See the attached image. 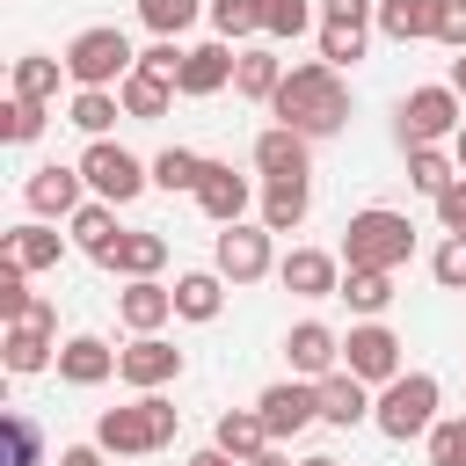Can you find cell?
<instances>
[{
  "mask_svg": "<svg viewBox=\"0 0 466 466\" xmlns=\"http://www.w3.org/2000/svg\"><path fill=\"white\" fill-rule=\"evenodd\" d=\"M269 109H277V124H291L299 138H335V131L350 124V87H342L335 66L306 58V66L284 73V87L269 95Z\"/></svg>",
  "mask_w": 466,
  "mask_h": 466,
  "instance_id": "obj_1",
  "label": "cell"
},
{
  "mask_svg": "<svg viewBox=\"0 0 466 466\" xmlns=\"http://www.w3.org/2000/svg\"><path fill=\"white\" fill-rule=\"evenodd\" d=\"M182 430V408L167 393H138L131 408H102L95 415V444L116 451V459H146V451H167Z\"/></svg>",
  "mask_w": 466,
  "mask_h": 466,
  "instance_id": "obj_2",
  "label": "cell"
},
{
  "mask_svg": "<svg viewBox=\"0 0 466 466\" xmlns=\"http://www.w3.org/2000/svg\"><path fill=\"white\" fill-rule=\"evenodd\" d=\"M415 255V226H408V211H386V204H364V211H350V226H342V269H400Z\"/></svg>",
  "mask_w": 466,
  "mask_h": 466,
  "instance_id": "obj_3",
  "label": "cell"
},
{
  "mask_svg": "<svg viewBox=\"0 0 466 466\" xmlns=\"http://www.w3.org/2000/svg\"><path fill=\"white\" fill-rule=\"evenodd\" d=\"M437 400H444V386H437L430 371H400L393 386H379L371 422H379V437L415 444V437H430V430H437Z\"/></svg>",
  "mask_w": 466,
  "mask_h": 466,
  "instance_id": "obj_4",
  "label": "cell"
},
{
  "mask_svg": "<svg viewBox=\"0 0 466 466\" xmlns=\"http://www.w3.org/2000/svg\"><path fill=\"white\" fill-rule=\"evenodd\" d=\"M131 73H138V51H131V36L116 22H95V29H80L66 44V80L73 87H124Z\"/></svg>",
  "mask_w": 466,
  "mask_h": 466,
  "instance_id": "obj_5",
  "label": "cell"
},
{
  "mask_svg": "<svg viewBox=\"0 0 466 466\" xmlns=\"http://www.w3.org/2000/svg\"><path fill=\"white\" fill-rule=\"evenodd\" d=\"M80 175H87V197H102V204H131L138 189H153V160H138V153H124L116 138H87V153L73 160Z\"/></svg>",
  "mask_w": 466,
  "mask_h": 466,
  "instance_id": "obj_6",
  "label": "cell"
},
{
  "mask_svg": "<svg viewBox=\"0 0 466 466\" xmlns=\"http://www.w3.org/2000/svg\"><path fill=\"white\" fill-rule=\"evenodd\" d=\"M459 124H466V109H459V95H451L444 80H437V87H408L400 109H393L400 153H408V146H444V138H459Z\"/></svg>",
  "mask_w": 466,
  "mask_h": 466,
  "instance_id": "obj_7",
  "label": "cell"
},
{
  "mask_svg": "<svg viewBox=\"0 0 466 466\" xmlns=\"http://www.w3.org/2000/svg\"><path fill=\"white\" fill-rule=\"evenodd\" d=\"M269 240H277V233H269L262 218H255V226H248V218H240V226H218L211 269H218L226 284H262V277L277 269V248H269Z\"/></svg>",
  "mask_w": 466,
  "mask_h": 466,
  "instance_id": "obj_8",
  "label": "cell"
},
{
  "mask_svg": "<svg viewBox=\"0 0 466 466\" xmlns=\"http://www.w3.org/2000/svg\"><path fill=\"white\" fill-rule=\"evenodd\" d=\"M342 371H357L364 386H393L408 364H400V335L386 328V320H357L350 335H342Z\"/></svg>",
  "mask_w": 466,
  "mask_h": 466,
  "instance_id": "obj_9",
  "label": "cell"
},
{
  "mask_svg": "<svg viewBox=\"0 0 466 466\" xmlns=\"http://www.w3.org/2000/svg\"><path fill=\"white\" fill-rule=\"evenodd\" d=\"M116 379L131 393H160L167 379H182V350L167 335H131V350H116Z\"/></svg>",
  "mask_w": 466,
  "mask_h": 466,
  "instance_id": "obj_10",
  "label": "cell"
},
{
  "mask_svg": "<svg viewBox=\"0 0 466 466\" xmlns=\"http://www.w3.org/2000/svg\"><path fill=\"white\" fill-rule=\"evenodd\" d=\"M255 415H262L269 437L284 444V437H299L306 422H320V386H313V379H277V386H262Z\"/></svg>",
  "mask_w": 466,
  "mask_h": 466,
  "instance_id": "obj_11",
  "label": "cell"
},
{
  "mask_svg": "<svg viewBox=\"0 0 466 466\" xmlns=\"http://www.w3.org/2000/svg\"><path fill=\"white\" fill-rule=\"evenodd\" d=\"M22 204H29L36 218H73V211L87 204V175H80V167H58V160H51V167H36V175L22 182Z\"/></svg>",
  "mask_w": 466,
  "mask_h": 466,
  "instance_id": "obj_12",
  "label": "cell"
},
{
  "mask_svg": "<svg viewBox=\"0 0 466 466\" xmlns=\"http://www.w3.org/2000/svg\"><path fill=\"white\" fill-rule=\"evenodd\" d=\"M248 204H255V182H248V175H233L226 160H204L197 211H204L211 226H240V218H248Z\"/></svg>",
  "mask_w": 466,
  "mask_h": 466,
  "instance_id": "obj_13",
  "label": "cell"
},
{
  "mask_svg": "<svg viewBox=\"0 0 466 466\" xmlns=\"http://www.w3.org/2000/svg\"><path fill=\"white\" fill-rule=\"evenodd\" d=\"M277 284H284L291 299H335V291H342V255H328V248H291V255L277 262Z\"/></svg>",
  "mask_w": 466,
  "mask_h": 466,
  "instance_id": "obj_14",
  "label": "cell"
},
{
  "mask_svg": "<svg viewBox=\"0 0 466 466\" xmlns=\"http://www.w3.org/2000/svg\"><path fill=\"white\" fill-rule=\"evenodd\" d=\"M284 357H291V379H328V371H342V335L335 328H320V320H299L291 335H284Z\"/></svg>",
  "mask_w": 466,
  "mask_h": 466,
  "instance_id": "obj_15",
  "label": "cell"
},
{
  "mask_svg": "<svg viewBox=\"0 0 466 466\" xmlns=\"http://www.w3.org/2000/svg\"><path fill=\"white\" fill-rule=\"evenodd\" d=\"M255 175H262V182L313 175V138H299L291 124H269V131H255Z\"/></svg>",
  "mask_w": 466,
  "mask_h": 466,
  "instance_id": "obj_16",
  "label": "cell"
},
{
  "mask_svg": "<svg viewBox=\"0 0 466 466\" xmlns=\"http://www.w3.org/2000/svg\"><path fill=\"white\" fill-rule=\"evenodd\" d=\"M116 320H124L131 335H160V328L175 320V284H160V277L124 284V291H116Z\"/></svg>",
  "mask_w": 466,
  "mask_h": 466,
  "instance_id": "obj_17",
  "label": "cell"
},
{
  "mask_svg": "<svg viewBox=\"0 0 466 466\" xmlns=\"http://www.w3.org/2000/svg\"><path fill=\"white\" fill-rule=\"evenodd\" d=\"M233 58H240V51H233V44H218V36H211V44H189V58H182V80H175V87H182L189 102H204V95L233 87Z\"/></svg>",
  "mask_w": 466,
  "mask_h": 466,
  "instance_id": "obj_18",
  "label": "cell"
},
{
  "mask_svg": "<svg viewBox=\"0 0 466 466\" xmlns=\"http://www.w3.org/2000/svg\"><path fill=\"white\" fill-rule=\"evenodd\" d=\"M58 379L66 386H102V379H116V350L102 335H66L58 342Z\"/></svg>",
  "mask_w": 466,
  "mask_h": 466,
  "instance_id": "obj_19",
  "label": "cell"
},
{
  "mask_svg": "<svg viewBox=\"0 0 466 466\" xmlns=\"http://www.w3.org/2000/svg\"><path fill=\"white\" fill-rule=\"evenodd\" d=\"M320 422H335V430L371 422V386H364L357 371H328V379H320Z\"/></svg>",
  "mask_w": 466,
  "mask_h": 466,
  "instance_id": "obj_20",
  "label": "cell"
},
{
  "mask_svg": "<svg viewBox=\"0 0 466 466\" xmlns=\"http://www.w3.org/2000/svg\"><path fill=\"white\" fill-rule=\"evenodd\" d=\"M306 211H313V182H306V175L262 182V226H269V233H299Z\"/></svg>",
  "mask_w": 466,
  "mask_h": 466,
  "instance_id": "obj_21",
  "label": "cell"
},
{
  "mask_svg": "<svg viewBox=\"0 0 466 466\" xmlns=\"http://www.w3.org/2000/svg\"><path fill=\"white\" fill-rule=\"evenodd\" d=\"M218 313H226V277H218V269H182V277H175V320H197V328H204V320H218Z\"/></svg>",
  "mask_w": 466,
  "mask_h": 466,
  "instance_id": "obj_22",
  "label": "cell"
},
{
  "mask_svg": "<svg viewBox=\"0 0 466 466\" xmlns=\"http://www.w3.org/2000/svg\"><path fill=\"white\" fill-rule=\"evenodd\" d=\"M211 444H218L226 459H240V466H248V459H262L277 437H269V422H262L255 408H226V415H218V430H211Z\"/></svg>",
  "mask_w": 466,
  "mask_h": 466,
  "instance_id": "obj_23",
  "label": "cell"
},
{
  "mask_svg": "<svg viewBox=\"0 0 466 466\" xmlns=\"http://www.w3.org/2000/svg\"><path fill=\"white\" fill-rule=\"evenodd\" d=\"M66 226H73V248H80V255H95V262H109V248L124 240V226H116V204H102V197H87V204H80Z\"/></svg>",
  "mask_w": 466,
  "mask_h": 466,
  "instance_id": "obj_24",
  "label": "cell"
},
{
  "mask_svg": "<svg viewBox=\"0 0 466 466\" xmlns=\"http://www.w3.org/2000/svg\"><path fill=\"white\" fill-rule=\"evenodd\" d=\"M102 269H116L124 284L160 277V269H167V233H124V240L109 248V262H102Z\"/></svg>",
  "mask_w": 466,
  "mask_h": 466,
  "instance_id": "obj_25",
  "label": "cell"
},
{
  "mask_svg": "<svg viewBox=\"0 0 466 466\" xmlns=\"http://www.w3.org/2000/svg\"><path fill=\"white\" fill-rule=\"evenodd\" d=\"M437 7H444V0H379V36H393V44H430V36H437Z\"/></svg>",
  "mask_w": 466,
  "mask_h": 466,
  "instance_id": "obj_26",
  "label": "cell"
},
{
  "mask_svg": "<svg viewBox=\"0 0 466 466\" xmlns=\"http://www.w3.org/2000/svg\"><path fill=\"white\" fill-rule=\"evenodd\" d=\"M284 87V58L269 51V44H248L240 58H233V95H248V102H269Z\"/></svg>",
  "mask_w": 466,
  "mask_h": 466,
  "instance_id": "obj_27",
  "label": "cell"
},
{
  "mask_svg": "<svg viewBox=\"0 0 466 466\" xmlns=\"http://www.w3.org/2000/svg\"><path fill=\"white\" fill-rule=\"evenodd\" d=\"M0 255H7V262H22V269H58V255H66V233H51L44 218H29V226H15V233L0 240Z\"/></svg>",
  "mask_w": 466,
  "mask_h": 466,
  "instance_id": "obj_28",
  "label": "cell"
},
{
  "mask_svg": "<svg viewBox=\"0 0 466 466\" xmlns=\"http://www.w3.org/2000/svg\"><path fill=\"white\" fill-rule=\"evenodd\" d=\"M0 350H7V371H15V379L58 364V335H51V328H29V320H15V328L0 335Z\"/></svg>",
  "mask_w": 466,
  "mask_h": 466,
  "instance_id": "obj_29",
  "label": "cell"
},
{
  "mask_svg": "<svg viewBox=\"0 0 466 466\" xmlns=\"http://www.w3.org/2000/svg\"><path fill=\"white\" fill-rule=\"evenodd\" d=\"M175 95H182V87H175V80H153V73H131V80L116 87V102H124L131 124H160V116L175 109Z\"/></svg>",
  "mask_w": 466,
  "mask_h": 466,
  "instance_id": "obj_30",
  "label": "cell"
},
{
  "mask_svg": "<svg viewBox=\"0 0 466 466\" xmlns=\"http://www.w3.org/2000/svg\"><path fill=\"white\" fill-rule=\"evenodd\" d=\"M124 116V102H116V87H73V102H66V124L73 131H87V138H109V124Z\"/></svg>",
  "mask_w": 466,
  "mask_h": 466,
  "instance_id": "obj_31",
  "label": "cell"
},
{
  "mask_svg": "<svg viewBox=\"0 0 466 466\" xmlns=\"http://www.w3.org/2000/svg\"><path fill=\"white\" fill-rule=\"evenodd\" d=\"M204 15H211V36L233 51H248V36H262V0H204Z\"/></svg>",
  "mask_w": 466,
  "mask_h": 466,
  "instance_id": "obj_32",
  "label": "cell"
},
{
  "mask_svg": "<svg viewBox=\"0 0 466 466\" xmlns=\"http://www.w3.org/2000/svg\"><path fill=\"white\" fill-rule=\"evenodd\" d=\"M58 73H66V58L22 51V58H15V95H22V102H44V109H51V102H58Z\"/></svg>",
  "mask_w": 466,
  "mask_h": 466,
  "instance_id": "obj_33",
  "label": "cell"
},
{
  "mask_svg": "<svg viewBox=\"0 0 466 466\" xmlns=\"http://www.w3.org/2000/svg\"><path fill=\"white\" fill-rule=\"evenodd\" d=\"M408 182H415V189H422V197L437 204V197H444V189L459 182V160H451L444 146H408Z\"/></svg>",
  "mask_w": 466,
  "mask_h": 466,
  "instance_id": "obj_34",
  "label": "cell"
},
{
  "mask_svg": "<svg viewBox=\"0 0 466 466\" xmlns=\"http://www.w3.org/2000/svg\"><path fill=\"white\" fill-rule=\"evenodd\" d=\"M335 299H350V313L379 320V313L393 306V277H386V269H342V291H335Z\"/></svg>",
  "mask_w": 466,
  "mask_h": 466,
  "instance_id": "obj_35",
  "label": "cell"
},
{
  "mask_svg": "<svg viewBox=\"0 0 466 466\" xmlns=\"http://www.w3.org/2000/svg\"><path fill=\"white\" fill-rule=\"evenodd\" d=\"M197 182H204V153H189V146H167V153H153V189H167V197H197Z\"/></svg>",
  "mask_w": 466,
  "mask_h": 466,
  "instance_id": "obj_36",
  "label": "cell"
},
{
  "mask_svg": "<svg viewBox=\"0 0 466 466\" xmlns=\"http://www.w3.org/2000/svg\"><path fill=\"white\" fill-rule=\"evenodd\" d=\"M0 466H44V437H36V422L22 408L0 415Z\"/></svg>",
  "mask_w": 466,
  "mask_h": 466,
  "instance_id": "obj_37",
  "label": "cell"
},
{
  "mask_svg": "<svg viewBox=\"0 0 466 466\" xmlns=\"http://www.w3.org/2000/svg\"><path fill=\"white\" fill-rule=\"evenodd\" d=\"M197 15H204V0H138V22H146L153 36H167V44H175Z\"/></svg>",
  "mask_w": 466,
  "mask_h": 466,
  "instance_id": "obj_38",
  "label": "cell"
},
{
  "mask_svg": "<svg viewBox=\"0 0 466 466\" xmlns=\"http://www.w3.org/2000/svg\"><path fill=\"white\" fill-rule=\"evenodd\" d=\"M0 116H7V124H0V138H7V146H36V138H44V124H51V109H44V102H22V95H7V109H0Z\"/></svg>",
  "mask_w": 466,
  "mask_h": 466,
  "instance_id": "obj_39",
  "label": "cell"
},
{
  "mask_svg": "<svg viewBox=\"0 0 466 466\" xmlns=\"http://www.w3.org/2000/svg\"><path fill=\"white\" fill-rule=\"evenodd\" d=\"M364 44H371V29H342V22H320V66H357L364 58Z\"/></svg>",
  "mask_w": 466,
  "mask_h": 466,
  "instance_id": "obj_40",
  "label": "cell"
},
{
  "mask_svg": "<svg viewBox=\"0 0 466 466\" xmlns=\"http://www.w3.org/2000/svg\"><path fill=\"white\" fill-rule=\"evenodd\" d=\"M29 306H36V291H29V269L0 255V320L15 328V320H29Z\"/></svg>",
  "mask_w": 466,
  "mask_h": 466,
  "instance_id": "obj_41",
  "label": "cell"
},
{
  "mask_svg": "<svg viewBox=\"0 0 466 466\" xmlns=\"http://www.w3.org/2000/svg\"><path fill=\"white\" fill-rule=\"evenodd\" d=\"M306 22H313V7L306 0H262V36H306Z\"/></svg>",
  "mask_w": 466,
  "mask_h": 466,
  "instance_id": "obj_42",
  "label": "cell"
},
{
  "mask_svg": "<svg viewBox=\"0 0 466 466\" xmlns=\"http://www.w3.org/2000/svg\"><path fill=\"white\" fill-rule=\"evenodd\" d=\"M430 466H466V415H451V422H437L430 437Z\"/></svg>",
  "mask_w": 466,
  "mask_h": 466,
  "instance_id": "obj_43",
  "label": "cell"
},
{
  "mask_svg": "<svg viewBox=\"0 0 466 466\" xmlns=\"http://www.w3.org/2000/svg\"><path fill=\"white\" fill-rule=\"evenodd\" d=\"M430 277H437L444 291H466V240H459V233H444V240H437V255H430Z\"/></svg>",
  "mask_w": 466,
  "mask_h": 466,
  "instance_id": "obj_44",
  "label": "cell"
},
{
  "mask_svg": "<svg viewBox=\"0 0 466 466\" xmlns=\"http://www.w3.org/2000/svg\"><path fill=\"white\" fill-rule=\"evenodd\" d=\"M182 44H167V36H153L146 51H138V73H153V80H182Z\"/></svg>",
  "mask_w": 466,
  "mask_h": 466,
  "instance_id": "obj_45",
  "label": "cell"
},
{
  "mask_svg": "<svg viewBox=\"0 0 466 466\" xmlns=\"http://www.w3.org/2000/svg\"><path fill=\"white\" fill-rule=\"evenodd\" d=\"M320 22H342V29H371V22H379V0H320Z\"/></svg>",
  "mask_w": 466,
  "mask_h": 466,
  "instance_id": "obj_46",
  "label": "cell"
},
{
  "mask_svg": "<svg viewBox=\"0 0 466 466\" xmlns=\"http://www.w3.org/2000/svg\"><path fill=\"white\" fill-rule=\"evenodd\" d=\"M437 226H444V233H459V240H466V175H459V182H451V189H444V197H437Z\"/></svg>",
  "mask_w": 466,
  "mask_h": 466,
  "instance_id": "obj_47",
  "label": "cell"
},
{
  "mask_svg": "<svg viewBox=\"0 0 466 466\" xmlns=\"http://www.w3.org/2000/svg\"><path fill=\"white\" fill-rule=\"evenodd\" d=\"M437 44L466 51V0H444V7H437Z\"/></svg>",
  "mask_w": 466,
  "mask_h": 466,
  "instance_id": "obj_48",
  "label": "cell"
},
{
  "mask_svg": "<svg viewBox=\"0 0 466 466\" xmlns=\"http://www.w3.org/2000/svg\"><path fill=\"white\" fill-rule=\"evenodd\" d=\"M58 466H102V444H66Z\"/></svg>",
  "mask_w": 466,
  "mask_h": 466,
  "instance_id": "obj_49",
  "label": "cell"
},
{
  "mask_svg": "<svg viewBox=\"0 0 466 466\" xmlns=\"http://www.w3.org/2000/svg\"><path fill=\"white\" fill-rule=\"evenodd\" d=\"M29 328H51V335H58V306H51V299H36V306H29Z\"/></svg>",
  "mask_w": 466,
  "mask_h": 466,
  "instance_id": "obj_50",
  "label": "cell"
},
{
  "mask_svg": "<svg viewBox=\"0 0 466 466\" xmlns=\"http://www.w3.org/2000/svg\"><path fill=\"white\" fill-rule=\"evenodd\" d=\"M182 466H240V459H226V451H218V444H204V451H189V459H182Z\"/></svg>",
  "mask_w": 466,
  "mask_h": 466,
  "instance_id": "obj_51",
  "label": "cell"
},
{
  "mask_svg": "<svg viewBox=\"0 0 466 466\" xmlns=\"http://www.w3.org/2000/svg\"><path fill=\"white\" fill-rule=\"evenodd\" d=\"M444 87H451V95H459V102H466V51H459V58H451V80H444Z\"/></svg>",
  "mask_w": 466,
  "mask_h": 466,
  "instance_id": "obj_52",
  "label": "cell"
},
{
  "mask_svg": "<svg viewBox=\"0 0 466 466\" xmlns=\"http://www.w3.org/2000/svg\"><path fill=\"white\" fill-rule=\"evenodd\" d=\"M248 466H291V459H284V451L269 444V451H262V459H248Z\"/></svg>",
  "mask_w": 466,
  "mask_h": 466,
  "instance_id": "obj_53",
  "label": "cell"
},
{
  "mask_svg": "<svg viewBox=\"0 0 466 466\" xmlns=\"http://www.w3.org/2000/svg\"><path fill=\"white\" fill-rule=\"evenodd\" d=\"M451 160H459V175H466V124H459V138H451Z\"/></svg>",
  "mask_w": 466,
  "mask_h": 466,
  "instance_id": "obj_54",
  "label": "cell"
},
{
  "mask_svg": "<svg viewBox=\"0 0 466 466\" xmlns=\"http://www.w3.org/2000/svg\"><path fill=\"white\" fill-rule=\"evenodd\" d=\"M299 466H342V459H335V451H313V459H299Z\"/></svg>",
  "mask_w": 466,
  "mask_h": 466,
  "instance_id": "obj_55",
  "label": "cell"
}]
</instances>
